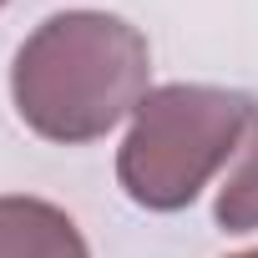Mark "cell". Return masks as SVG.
<instances>
[{
	"label": "cell",
	"mask_w": 258,
	"mask_h": 258,
	"mask_svg": "<svg viewBox=\"0 0 258 258\" xmlns=\"http://www.w3.org/2000/svg\"><path fill=\"white\" fill-rule=\"evenodd\" d=\"M152 91L147 36L106 11L46 16L11 61V101L36 137L81 147L106 137Z\"/></svg>",
	"instance_id": "1"
},
{
	"label": "cell",
	"mask_w": 258,
	"mask_h": 258,
	"mask_svg": "<svg viewBox=\"0 0 258 258\" xmlns=\"http://www.w3.org/2000/svg\"><path fill=\"white\" fill-rule=\"evenodd\" d=\"M253 121L258 101L248 91L203 81L152 86L116 147V182L147 213H182L243 147V132Z\"/></svg>",
	"instance_id": "2"
},
{
	"label": "cell",
	"mask_w": 258,
	"mask_h": 258,
	"mask_svg": "<svg viewBox=\"0 0 258 258\" xmlns=\"http://www.w3.org/2000/svg\"><path fill=\"white\" fill-rule=\"evenodd\" d=\"M0 258H91L76 218L46 198H0Z\"/></svg>",
	"instance_id": "3"
},
{
	"label": "cell",
	"mask_w": 258,
	"mask_h": 258,
	"mask_svg": "<svg viewBox=\"0 0 258 258\" xmlns=\"http://www.w3.org/2000/svg\"><path fill=\"white\" fill-rule=\"evenodd\" d=\"M213 218H218L223 233H258V121H253V137H248L238 167L218 187Z\"/></svg>",
	"instance_id": "4"
},
{
	"label": "cell",
	"mask_w": 258,
	"mask_h": 258,
	"mask_svg": "<svg viewBox=\"0 0 258 258\" xmlns=\"http://www.w3.org/2000/svg\"><path fill=\"white\" fill-rule=\"evenodd\" d=\"M6 6H11V0H0V11H6Z\"/></svg>",
	"instance_id": "5"
}]
</instances>
